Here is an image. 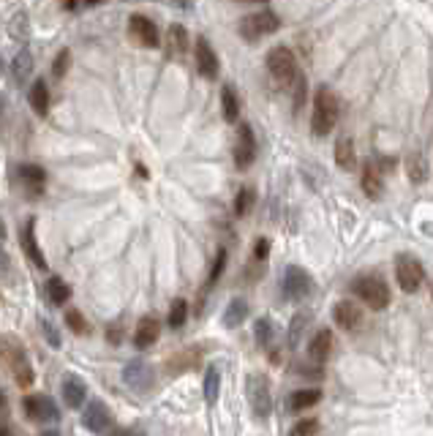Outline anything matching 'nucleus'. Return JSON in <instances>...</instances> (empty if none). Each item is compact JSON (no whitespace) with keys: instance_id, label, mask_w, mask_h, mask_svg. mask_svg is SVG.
Listing matches in <instances>:
<instances>
[{"instance_id":"obj_1","label":"nucleus","mask_w":433,"mask_h":436,"mask_svg":"<svg viewBox=\"0 0 433 436\" xmlns=\"http://www.w3.org/2000/svg\"><path fill=\"white\" fill-rule=\"evenodd\" d=\"M338 115H341L338 96H335L327 85L316 87V93H313V115H311L313 137H319V140L330 137V131H332L335 123H338Z\"/></svg>"},{"instance_id":"obj_2","label":"nucleus","mask_w":433,"mask_h":436,"mask_svg":"<svg viewBox=\"0 0 433 436\" xmlns=\"http://www.w3.org/2000/svg\"><path fill=\"white\" fill-rule=\"evenodd\" d=\"M0 357L6 360V366L11 371L14 382L19 387H30L33 384V368H30V360H28V352L25 347L14 341V338H0Z\"/></svg>"},{"instance_id":"obj_3","label":"nucleus","mask_w":433,"mask_h":436,"mask_svg":"<svg viewBox=\"0 0 433 436\" xmlns=\"http://www.w3.org/2000/svg\"><path fill=\"white\" fill-rule=\"evenodd\" d=\"M352 292L360 297L368 308H373V311H384L390 306V286L376 273H365L360 279H354Z\"/></svg>"},{"instance_id":"obj_4","label":"nucleus","mask_w":433,"mask_h":436,"mask_svg":"<svg viewBox=\"0 0 433 436\" xmlns=\"http://www.w3.org/2000/svg\"><path fill=\"white\" fill-rule=\"evenodd\" d=\"M281 28V17L270 9H262V11H254L237 22V33L243 35L245 41H259L264 35L276 33Z\"/></svg>"},{"instance_id":"obj_5","label":"nucleus","mask_w":433,"mask_h":436,"mask_svg":"<svg viewBox=\"0 0 433 436\" xmlns=\"http://www.w3.org/2000/svg\"><path fill=\"white\" fill-rule=\"evenodd\" d=\"M267 69L273 74V79L281 82V85H292L297 79V57L295 52L289 50V47H273L270 52H267Z\"/></svg>"},{"instance_id":"obj_6","label":"nucleus","mask_w":433,"mask_h":436,"mask_svg":"<svg viewBox=\"0 0 433 436\" xmlns=\"http://www.w3.org/2000/svg\"><path fill=\"white\" fill-rule=\"evenodd\" d=\"M395 279H398V286L406 295H415L417 289L422 286V281H425V267L412 254H398V259H395Z\"/></svg>"},{"instance_id":"obj_7","label":"nucleus","mask_w":433,"mask_h":436,"mask_svg":"<svg viewBox=\"0 0 433 436\" xmlns=\"http://www.w3.org/2000/svg\"><path fill=\"white\" fill-rule=\"evenodd\" d=\"M245 396H248V403H251L257 418H267L270 415L273 396H270V384H267V379L262 374H251L245 379Z\"/></svg>"},{"instance_id":"obj_8","label":"nucleus","mask_w":433,"mask_h":436,"mask_svg":"<svg viewBox=\"0 0 433 436\" xmlns=\"http://www.w3.org/2000/svg\"><path fill=\"white\" fill-rule=\"evenodd\" d=\"M311 286H313L311 276H308L303 267L292 264V267H286V270H283V279H281V292H283L286 300H303V297H308Z\"/></svg>"},{"instance_id":"obj_9","label":"nucleus","mask_w":433,"mask_h":436,"mask_svg":"<svg viewBox=\"0 0 433 436\" xmlns=\"http://www.w3.org/2000/svg\"><path fill=\"white\" fill-rule=\"evenodd\" d=\"M257 153H259V147H257L254 128L248 123H243L237 128V142H235V164H237V169H248L257 161Z\"/></svg>"},{"instance_id":"obj_10","label":"nucleus","mask_w":433,"mask_h":436,"mask_svg":"<svg viewBox=\"0 0 433 436\" xmlns=\"http://www.w3.org/2000/svg\"><path fill=\"white\" fill-rule=\"evenodd\" d=\"M25 415L33 420V423H55L60 418V409L55 406V401L50 396H28L25 401Z\"/></svg>"},{"instance_id":"obj_11","label":"nucleus","mask_w":433,"mask_h":436,"mask_svg":"<svg viewBox=\"0 0 433 436\" xmlns=\"http://www.w3.org/2000/svg\"><path fill=\"white\" fill-rule=\"evenodd\" d=\"M123 382L128 384L131 390H137V393L150 390V384H153V368H150V363H145V360H131L128 366L123 368Z\"/></svg>"},{"instance_id":"obj_12","label":"nucleus","mask_w":433,"mask_h":436,"mask_svg":"<svg viewBox=\"0 0 433 436\" xmlns=\"http://www.w3.org/2000/svg\"><path fill=\"white\" fill-rule=\"evenodd\" d=\"M193 57H196V71H199L205 79H215V77H218L221 63H218V55H215V50L210 47L208 38H196Z\"/></svg>"},{"instance_id":"obj_13","label":"nucleus","mask_w":433,"mask_h":436,"mask_svg":"<svg viewBox=\"0 0 433 436\" xmlns=\"http://www.w3.org/2000/svg\"><path fill=\"white\" fill-rule=\"evenodd\" d=\"M19 243H22V251L28 254V259L33 262L35 267L50 270L47 257L41 254V245L35 243V218H28V221H25V227H22V232H19Z\"/></svg>"},{"instance_id":"obj_14","label":"nucleus","mask_w":433,"mask_h":436,"mask_svg":"<svg viewBox=\"0 0 433 436\" xmlns=\"http://www.w3.org/2000/svg\"><path fill=\"white\" fill-rule=\"evenodd\" d=\"M128 30H131V35L137 38L142 47H158V28L153 19H147L145 14H134V17L128 19Z\"/></svg>"},{"instance_id":"obj_15","label":"nucleus","mask_w":433,"mask_h":436,"mask_svg":"<svg viewBox=\"0 0 433 436\" xmlns=\"http://www.w3.org/2000/svg\"><path fill=\"white\" fill-rule=\"evenodd\" d=\"M332 319H335V325H338L341 330H347V332L363 328V311H360V306L352 303V300H341V303L335 306V311H332Z\"/></svg>"},{"instance_id":"obj_16","label":"nucleus","mask_w":433,"mask_h":436,"mask_svg":"<svg viewBox=\"0 0 433 436\" xmlns=\"http://www.w3.org/2000/svg\"><path fill=\"white\" fill-rule=\"evenodd\" d=\"M363 191L368 199H379L381 194H384V169H381L379 158H376V161H365Z\"/></svg>"},{"instance_id":"obj_17","label":"nucleus","mask_w":433,"mask_h":436,"mask_svg":"<svg viewBox=\"0 0 433 436\" xmlns=\"http://www.w3.org/2000/svg\"><path fill=\"white\" fill-rule=\"evenodd\" d=\"M87 431H93V434H104L106 428H109V409L104 406V401H90L85 409V418H82Z\"/></svg>"},{"instance_id":"obj_18","label":"nucleus","mask_w":433,"mask_h":436,"mask_svg":"<svg viewBox=\"0 0 433 436\" xmlns=\"http://www.w3.org/2000/svg\"><path fill=\"white\" fill-rule=\"evenodd\" d=\"M19 183L28 189L30 196H38V194L44 191V183H47V172L38 167V164H19Z\"/></svg>"},{"instance_id":"obj_19","label":"nucleus","mask_w":433,"mask_h":436,"mask_svg":"<svg viewBox=\"0 0 433 436\" xmlns=\"http://www.w3.org/2000/svg\"><path fill=\"white\" fill-rule=\"evenodd\" d=\"M158 335H161V325H158L156 316H142L137 325V330H134V347L137 349H147L153 347L158 341Z\"/></svg>"},{"instance_id":"obj_20","label":"nucleus","mask_w":433,"mask_h":436,"mask_svg":"<svg viewBox=\"0 0 433 436\" xmlns=\"http://www.w3.org/2000/svg\"><path fill=\"white\" fill-rule=\"evenodd\" d=\"M85 396H87V387L79 376H66L63 379V401H66L69 409H79L85 403Z\"/></svg>"},{"instance_id":"obj_21","label":"nucleus","mask_w":433,"mask_h":436,"mask_svg":"<svg viewBox=\"0 0 433 436\" xmlns=\"http://www.w3.org/2000/svg\"><path fill=\"white\" fill-rule=\"evenodd\" d=\"M330 349H332V332L330 330H319L308 341V357H311L316 366H322L330 357Z\"/></svg>"},{"instance_id":"obj_22","label":"nucleus","mask_w":433,"mask_h":436,"mask_svg":"<svg viewBox=\"0 0 433 436\" xmlns=\"http://www.w3.org/2000/svg\"><path fill=\"white\" fill-rule=\"evenodd\" d=\"M189 52V33L183 25H169L167 33V57H183Z\"/></svg>"},{"instance_id":"obj_23","label":"nucleus","mask_w":433,"mask_h":436,"mask_svg":"<svg viewBox=\"0 0 433 436\" xmlns=\"http://www.w3.org/2000/svg\"><path fill=\"white\" fill-rule=\"evenodd\" d=\"M335 164L344 169V172H352L357 167V153H354V142L352 137H341L335 142Z\"/></svg>"},{"instance_id":"obj_24","label":"nucleus","mask_w":433,"mask_h":436,"mask_svg":"<svg viewBox=\"0 0 433 436\" xmlns=\"http://www.w3.org/2000/svg\"><path fill=\"white\" fill-rule=\"evenodd\" d=\"M28 101H30V106H33L35 115H41V118L50 112V87H47L44 79H35L33 85H30Z\"/></svg>"},{"instance_id":"obj_25","label":"nucleus","mask_w":433,"mask_h":436,"mask_svg":"<svg viewBox=\"0 0 433 436\" xmlns=\"http://www.w3.org/2000/svg\"><path fill=\"white\" fill-rule=\"evenodd\" d=\"M44 295H47V300H50L52 306H63V303H66V300L71 297V286H69V284H66L63 279L52 276V279H47Z\"/></svg>"},{"instance_id":"obj_26","label":"nucleus","mask_w":433,"mask_h":436,"mask_svg":"<svg viewBox=\"0 0 433 436\" xmlns=\"http://www.w3.org/2000/svg\"><path fill=\"white\" fill-rule=\"evenodd\" d=\"M322 401V390H297V393H292L289 396V412H303V409H308V406H313V403Z\"/></svg>"},{"instance_id":"obj_27","label":"nucleus","mask_w":433,"mask_h":436,"mask_svg":"<svg viewBox=\"0 0 433 436\" xmlns=\"http://www.w3.org/2000/svg\"><path fill=\"white\" fill-rule=\"evenodd\" d=\"M248 316V303H245L243 297H235L229 306H226L224 311V328H237V325H243V319Z\"/></svg>"},{"instance_id":"obj_28","label":"nucleus","mask_w":433,"mask_h":436,"mask_svg":"<svg viewBox=\"0 0 433 436\" xmlns=\"http://www.w3.org/2000/svg\"><path fill=\"white\" fill-rule=\"evenodd\" d=\"M11 71H14V79H17L19 85L33 74V55H30V50H19L17 57H14V63H11Z\"/></svg>"},{"instance_id":"obj_29","label":"nucleus","mask_w":433,"mask_h":436,"mask_svg":"<svg viewBox=\"0 0 433 436\" xmlns=\"http://www.w3.org/2000/svg\"><path fill=\"white\" fill-rule=\"evenodd\" d=\"M221 106H224V118L229 123H237L240 118V101H237V93L232 85L221 87Z\"/></svg>"},{"instance_id":"obj_30","label":"nucleus","mask_w":433,"mask_h":436,"mask_svg":"<svg viewBox=\"0 0 433 436\" xmlns=\"http://www.w3.org/2000/svg\"><path fill=\"white\" fill-rule=\"evenodd\" d=\"M406 174H409V180L415 186L428 180V167H425V158L420 156V153H412V156L406 158Z\"/></svg>"},{"instance_id":"obj_31","label":"nucleus","mask_w":433,"mask_h":436,"mask_svg":"<svg viewBox=\"0 0 433 436\" xmlns=\"http://www.w3.org/2000/svg\"><path fill=\"white\" fill-rule=\"evenodd\" d=\"M9 35H11V38H17V41H25V38L30 35V17H28V11H25V9L17 11V14L11 17V22H9Z\"/></svg>"},{"instance_id":"obj_32","label":"nucleus","mask_w":433,"mask_h":436,"mask_svg":"<svg viewBox=\"0 0 433 436\" xmlns=\"http://www.w3.org/2000/svg\"><path fill=\"white\" fill-rule=\"evenodd\" d=\"M254 335H257V344H259V347H270L273 338H276V325H273V319H270V316L257 319V325H254Z\"/></svg>"},{"instance_id":"obj_33","label":"nucleus","mask_w":433,"mask_h":436,"mask_svg":"<svg viewBox=\"0 0 433 436\" xmlns=\"http://www.w3.org/2000/svg\"><path fill=\"white\" fill-rule=\"evenodd\" d=\"M254 202H257V191H254L251 186L240 189V191H237V196H235V216H237V218L248 216V213L254 210Z\"/></svg>"},{"instance_id":"obj_34","label":"nucleus","mask_w":433,"mask_h":436,"mask_svg":"<svg viewBox=\"0 0 433 436\" xmlns=\"http://www.w3.org/2000/svg\"><path fill=\"white\" fill-rule=\"evenodd\" d=\"M218 390H221V374H218V368H208V374H205V401L213 406V403L218 401Z\"/></svg>"},{"instance_id":"obj_35","label":"nucleus","mask_w":433,"mask_h":436,"mask_svg":"<svg viewBox=\"0 0 433 436\" xmlns=\"http://www.w3.org/2000/svg\"><path fill=\"white\" fill-rule=\"evenodd\" d=\"M186 319H189V303L183 300V297H177L172 303V308H169V316H167V322H169V328H183L186 325Z\"/></svg>"},{"instance_id":"obj_36","label":"nucleus","mask_w":433,"mask_h":436,"mask_svg":"<svg viewBox=\"0 0 433 436\" xmlns=\"http://www.w3.org/2000/svg\"><path fill=\"white\" fill-rule=\"evenodd\" d=\"M305 328H308V314H297L289 325V349H297L303 335H305Z\"/></svg>"},{"instance_id":"obj_37","label":"nucleus","mask_w":433,"mask_h":436,"mask_svg":"<svg viewBox=\"0 0 433 436\" xmlns=\"http://www.w3.org/2000/svg\"><path fill=\"white\" fill-rule=\"evenodd\" d=\"M69 69H71V52L69 50H60L52 63V77L55 79H63V77L69 74Z\"/></svg>"},{"instance_id":"obj_38","label":"nucleus","mask_w":433,"mask_h":436,"mask_svg":"<svg viewBox=\"0 0 433 436\" xmlns=\"http://www.w3.org/2000/svg\"><path fill=\"white\" fill-rule=\"evenodd\" d=\"M224 270H226V251L221 248L218 254H215V262H213V270H210V276H208V289L210 286H215V281L224 276Z\"/></svg>"},{"instance_id":"obj_39","label":"nucleus","mask_w":433,"mask_h":436,"mask_svg":"<svg viewBox=\"0 0 433 436\" xmlns=\"http://www.w3.org/2000/svg\"><path fill=\"white\" fill-rule=\"evenodd\" d=\"M316 431H319V420H300L289 431V436H316Z\"/></svg>"},{"instance_id":"obj_40","label":"nucleus","mask_w":433,"mask_h":436,"mask_svg":"<svg viewBox=\"0 0 433 436\" xmlns=\"http://www.w3.org/2000/svg\"><path fill=\"white\" fill-rule=\"evenodd\" d=\"M305 93H308L305 77H303V74H297V79H295V112H300L303 104H305Z\"/></svg>"},{"instance_id":"obj_41","label":"nucleus","mask_w":433,"mask_h":436,"mask_svg":"<svg viewBox=\"0 0 433 436\" xmlns=\"http://www.w3.org/2000/svg\"><path fill=\"white\" fill-rule=\"evenodd\" d=\"M66 325H69V328L77 332V335H85V332H87V322L82 319V314H79V311H69V314H66Z\"/></svg>"},{"instance_id":"obj_42","label":"nucleus","mask_w":433,"mask_h":436,"mask_svg":"<svg viewBox=\"0 0 433 436\" xmlns=\"http://www.w3.org/2000/svg\"><path fill=\"white\" fill-rule=\"evenodd\" d=\"M41 330H44V335H47V341H50V347H60V335H57V330H55V325L50 322V319H41Z\"/></svg>"},{"instance_id":"obj_43","label":"nucleus","mask_w":433,"mask_h":436,"mask_svg":"<svg viewBox=\"0 0 433 436\" xmlns=\"http://www.w3.org/2000/svg\"><path fill=\"white\" fill-rule=\"evenodd\" d=\"M267 254H270V240H267V237H259L257 245H254V257L262 262V259H267Z\"/></svg>"},{"instance_id":"obj_44","label":"nucleus","mask_w":433,"mask_h":436,"mask_svg":"<svg viewBox=\"0 0 433 436\" xmlns=\"http://www.w3.org/2000/svg\"><path fill=\"white\" fill-rule=\"evenodd\" d=\"M9 270H11V259H9L6 248L0 245V276H9Z\"/></svg>"},{"instance_id":"obj_45","label":"nucleus","mask_w":433,"mask_h":436,"mask_svg":"<svg viewBox=\"0 0 433 436\" xmlns=\"http://www.w3.org/2000/svg\"><path fill=\"white\" fill-rule=\"evenodd\" d=\"M297 374L308 376V379H322V368H305V366H297Z\"/></svg>"},{"instance_id":"obj_46","label":"nucleus","mask_w":433,"mask_h":436,"mask_svg":"<svg viewBox=\"0 0 433 436\" xmlns=\"http://www.w3.org/2000/svg\"><path fill=\"white\" fill-rule=\"evenodd\" d=\"M120 335H123L120 325H115V328H109V330H106V338H109V344H120Z\"/></svg>"},{"instance_id":"obj_47","label":"nucleus","mask_w":433,"mask_h":436,"mask_svg":"<svg viewBox=\"0 0 433 436\" xmlns=\"http://www.w3.org/2000/svg\"><path fill=\"white\" fill-rule=\"evenodd\" d=\"M79 3H87V6H93V3H101V0H63V6L74 11V9H79Z\"/></svg>"},{"instance_id":"obj_48","label":"nucleus","mask_w":433,"mask_h":436,"mask_svg":"<svg viewBox=\"0 0 433 436\" xmlns=\"http://www.w3.org/2000/svg\"><path fill=\"white\" fill-rule=\"evenodd\" d=\"M109 436H145L139 428H118V431H112Z\"/></svg>"},{"instance_id":"obj_49","label":"nucleus","mask_w":433,"mask_h":436,"mask_svg":"<svg viewBox=\"0 0 433 436\" xmlns=\"http://www.w3.org/2000/svg\"><path fill=\"white\" fill-rule=\"evenodd\" d=\"M6 240V224H3V218H0V243Z\"/></svg>"},{"instance_id":"obj_50","label":"nucleus","mask_w":433,"mask_h":436,"mask_svg":"<svg viewBox=\"0 0 433 436\" xmlns=\"http://www.w3.org/2000/svg\"><path fill=\"white\" fill-rule=\"evenodd\" d=\"M0 436H11V431H9L6 425H0Z\"/></svg>"},{"instance_id":"obj_51","label":"nucleus","mask_w":433,"mask_h":436,"mask_svg":"<svg viewBox=\"0 0 433 436\" xmlns=\"http://www.w3.org/2000/svg\"><path fill=\"white\" fill-rule=\"evenodd\" d=\"M6 74V63H3V57H0V77Z\"/></svg>"},{"instance_id":"obj_52","label":"nucleus","mask_w":433,"mask_h":436,"mask_svg":"<svg viewBox=\"0 0 433 436\" xmlns=\"http://www.w3.org/2000/svg\"><path fill=\"white\" fill-rule=\"evenodd\" d=\"M41 436H60V434H57V431H44Z\"/></svg>"},{"instance_id":"obj_53","label":"nucleus","mask_w":433,"mask_h":436,"mask_svg":"<svg viewBox=\"0 0 433 436\" xmlns=\"http://www.w3.org/2000/svg\"><path fill=\"white\" fill-rule=\"evenodd\" d=\"M251 3H264V0H251Z\"/></svg>"},{"instance_id":"obj_54","label":"nucleus","mask_w":433,"mask_h":436,"mask_svg":"<svg viewBox=\"0 0 433 436\" xmlns=\"http://www.w3.org/2000/svg\"><path fill=\"white\" fill-rule=\"evenodd\" d=\"M431 295H433V292H431Z\"/></svg>"}]
</instances>
